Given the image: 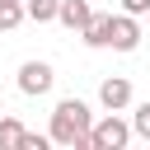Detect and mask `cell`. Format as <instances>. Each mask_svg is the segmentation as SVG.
Segmentation results:
<instances>
[{"mask_svg": "<svg viewBox=\"0 0 150 150\" xmlns=\"http://www.w3.org/2000/svg\"><path fill=\"white\" fill-rule=\"evenodd\" d=\"M89 19H94V5L89 0H61V9H56V23L70 28V33H80Z\"/></svg>", "mask_w": 150, "mask_h": 150, "instance_id": "cell-6", "label": "cell"}, {"mask_svg": "<svg viewBox=\"0 0 150 150\" xmlns=\"http://www.w3.org/2000/svg\"><path fill=\"white\" fill-rule=\"evenodd\" d=\"M98 103H103L108 112L131 108V80H127V75H108V80L98 84Z\"/></svg>", "mask_w": 150, "mask_h": 150, "instance_id": "cell-5", "label": "cell"}, {"mask_svg": "<svg viewBox=\"0 0 150 150\" xmlns=\"http://www.w3.org/2000/svg\"><path fill=\"white\" fill-rule=\"evenodd\" d=\"M122 14H136V19L150 14V0H122Z\"/></svg>", "mask_w": 150, "mask_h": 150, "instance_id": "cell-13", "label": "cell"}, {"mask_svg": "<svg viewBox=\"0 0 150 150\" xmlns=\"http://www.w3.org/2000/svg\"><path fill=\"white\" fill-rule=\"evenodd\" d=\"M108 47H112V52H136V47H141V19H136V14H112Z\"/></svg>", "mask_w": 150, "mask_h": 150, "instance_id": "cell-4", "label": "cell"}, {"mask_svg": "<svg viewBox=\"0 0 150 150\" xmlns=\"http://www.w3.org/2000/svg\"><path fill=\"white\" fill-rule=\"evenodd\" d=\"M108 28H112V14H98V9H94V19L80 28L84 47H108Z\"/></svg>", "mask_w": 150, "mask_h": 150, "instance_id": "cell-7", "label": "cell"}, {"mask_svg": "<svg viewBox=\"0 0 150 150\" xmlns=\"http://www.w3.org/2000/svg\"><path fill=\"white\" fill-rule=\"evenodd\" d=\"M47 141H52V136H38V131H23V145H19V150H47Z\"/></svg>", "mask_w": 150, "mask_h": 150, "instance_id": "cell-12", "label": "cell"}, {"mask_svg": "<svg viewBox=\"0 0 150 150\" xmlns=\"http://www.w3.org/2000/svg\"><path fill=\"white\" fill-rule=\"evenodd\" d=\"M28 14H23V0H0V33H9V28H19Z\"/></svg>", "mask_w": 150, "mask_h": 150, "instance_id": "cell-10", "label": "cell"}, {"mask_svg": "<svg viewBox=\"0 0 150 150\" xmlns=\"http://www.w3.org/2000/svg\"><path fill=\"white\" fill-rule=\"evenodd\" d=\"M89 127H94L89 103H84V98H61V103L52 108L47 136H52L56 145H70V150H94V145H89Z\"/></svg>", "mask_w": 150, "mask_h": 150, "instance_id": "cell-1", "label": "cell"}, {"mask_svg": "<svg viewBox=\"0 0 150 150\" xmlns=\"http://www.w3.org/2000/svg\"><path fill=\"white\" fill-rule=\"evenodd\" d=\"M131 131H136V136H141V141H150V98H145V103H136V108H131Z\"/></svg>", "mask_w": 150, "mask_h": 150, "instance_id": "cell-11", "label": "cell"}, {"mask_svg": "<svg viewBox=\"0 0 150 150\" xmlns=\"http://www.w3.org/2000/svg\"><path fill=\"white\" fill-rule=\"evenodd\" d=\"M131 122H122L117 112H108V117H98L94 127H89V145L94 150H122V145H131Z\"/></svg>", "mask_w": 150, "mask_h": 150, "instance_id": "cell-2", "label": "cell"}, {"mask_svg": "<svg viewBox=\"0 0 150 150\" xmlns=\"http://www.w3.org/2000/svg\"><path fill=\"white\" fill-rule=\"evenodd\" d=\"M52 84H56L52 61H23V66H19V94L42 98V94H52Z\"/></svg>", "mask_w": 150, "mask_h": 150, "instance_id": "cell-3", "label": "cell"}, {"mask_svg": "<svg viewBox=\"0 0 150 150\" xmlns=\"http://www.w3.org/2000/svg\"><path fill=\"white\" fill-rule=\"evenodd\" d=\"M56 9H61V0H23V14H28L33 23H52Z\"/></svg>", "mask_w": 150, "mask_h": 150, "instance_id": "cell-9", "label": "cell"}, {"mask_svg": "<svg viewBox=\"0 0 150 150\" xmlns=\"http://www.w3.org/2000/svg\"><path fill=\"white\" fill-rule=\"evenodd\" d=\"M23 131H28V127H23L19 117H0V150H19V145H23Z\"/></svg>", "mask_w": 150, "mask_h": 150, "instance_id": "cell-8", "label": "cell"}]
</instances>
